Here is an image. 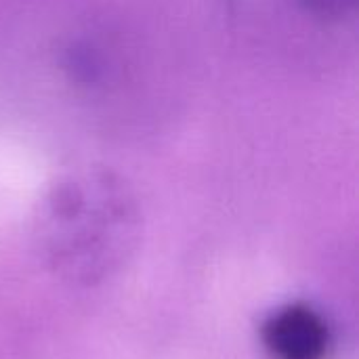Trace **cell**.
Wrapping results in <instances>:
<instances>
[{
    "label": "cell",
    "mask_w": 359,
    "mask_h": 359,
    "mask_svg": "<svg viewBox=\"0 0 359 359\" xmlns=\"http://www.w3.org/2000/svg\"><path fill=\"white\" fill-rule=\"evenodd\" d=\"M34 240L61 282L99 286L118 276L141 242V208L128 183L109 168H82L44 194Z\"/></svg>",
    "instance_id": "cell-1"
},
{
    "label": "cell",
    "mask_w": 359,
    "mask_h": 359,
    "mask_svg": "<svg viewBox=\"0 0 359 359\" xmlns=\"http://www.w3.org/2000/svg\"><path fill=\"white\" fill-rule=\"evenodd\" d=\"M261 343L269 359H328L332 328L309 303L294 301L273 309L261 324Z\"/></svg>",
    "instance_id": "cell-2"
},
{
    "label": "cell",
    "mask_w": 359,
    "mask_h": 359,
    "mask_svg": "<svg viewBox=\"0 0 359 359\" xmlns=\"http://www.w3.org/2000/svg\"><path fill=\"white\" fill-rule=\"evenodd\" d=\"M297 4L324 21H343L358 8V0H297Z\"/></svg>",
    "instance_id": "cell-3"
}]
</instances>
